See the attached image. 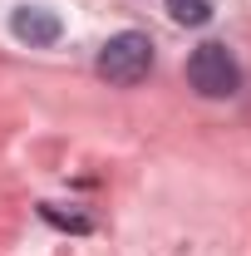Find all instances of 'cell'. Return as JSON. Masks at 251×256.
Here are the masks:
<instances>
[{
  "mask_svg": "<svg viewBox=\"0 0 251 256\" xmlns=\"http://www.w3.org/2000/svg\"><path fill=\"white\" fill-rule=\"evenodd\" d=\"M162 10L178 25H207L212 20V0H162Z\"/></svg>",
  "mask_w": 251,
  "mask_h": 256,
  "instance_id": "4",
  "label": "cell"
},
{
  "mask_svg": "<svg viewBox=\"0 0 251 256\" xmlns=\"http://www.w3.org/2000/svg\"><path fill=\"white\" fill-rule=\"evenodd\" d=\"M98 74L108 79V84H143L148 74H153V40L138 30H124L114 34V40H104V50H98Z\"/></svg>",
  "mask_w": 251,
  "mask_h": 256,
  "instance_id": "1",
  "label": "cell"
},
{
  "mask_svg": "<svg viewBox=\"0 0 251 256\" xmlns=\"http://www.w3.org/2000/svg\"><path fill=\"white\" fill-rule=\"evenodd\" d=\"M10 34L25 40L30 50H44V44H54L64 34V20L54 10H44V5H20V10L10 15Z\"/></svg>",
  "mask_w": 251,
  "mask_h": 256,
  "instance_id": "3",
  "label": "cell"
},
{
  "mask_svg": "<svg viewBox=\"0 0 251 256\" xmlns=\"http://www.w3.org/2000/svg\"><path fill=\"white\" fill-rule=\"evenodd\" d=\"M188 84L202 98H232L236 84H242V69H236V60H232L226 44L207 40V44H197L188 54Z\"/></svg>",
  "mask_w": 251,
  "mask_h": 256,
  "instance_id": "2",
  "label": "cell"
},
{
  "mask_svg": "<svg viewBox=\"0 0 251 256\" xmlns=\"http://www.w3.org/2000/svg\"><path fill=\"white\" fill-rule=\"evenodd\" d=\"M40 212H44V222H54V226H64V232H89V217H79V212H60V207H54V202H44V207H40Z\"/></svg>",
  "mask_w": 251,
  "mask_h": 256,
  "instance_id": "5",
  "label": "cell"
}]
</instances>
